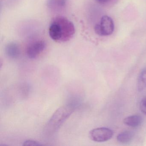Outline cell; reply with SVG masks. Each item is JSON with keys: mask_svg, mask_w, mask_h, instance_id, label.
Returning a JSON list of instances; mask_svg holds the SVG:
<instances>
[{"mask_svg": "<svg viewBox=\"0 0 146 146\" xmlns=\"http://www.w3.org/2000/svg\"><path fill=\"white\" fill-rule=\"evenodd\" d=\"M99 4H107L108 2H110L111 0H96Z\"/></svg>", "mask_w": 146, "mask_h": 146, "instance_id": "cell-13", "label": "cell"}, {"mask_svg": "<svg viewBox=\"0 0 146 146\" xmlns=\"http://www.w3.org/2000/svg\"><path fill=\"white\" fill-rule=\"evenodd\" d=\"M139 107L141 111L146 115V97L142 99L140 102Z\"/></svg>", "mask_w": 146, "mask_h": 146, "instance_id": "cell-12", "label": "cell"}, {"mask_svg": "<svg viewBox=\"0 0 146 146\" xmlns=\"http://www.w3.org/2000/svg\"><path fill=\"white\" fill-rule=\"evenodd\" d=\"M42 145H43V144L39 142L31 140H27L25 141L23 144V146H42Z\"/></svg>", "mask_w": 146, "mask_h": 146, "instance_id": "cell-11", "label": "cell"}, {"mask_svg": "<svg viewBox=\"0 0 146 146\" xmlns=\"http://www.w3.org/2000/svg\"><path fill=\"white\" fill-rule=\"evenodd\" d=\"M114 25L111 18L104 16L101 19L100 23L95 26V33L100 36H107L113 33Z\"/></svg>", "mask_w": 146, "mask_h": 146, "instance_id": "cell-3", "label": "cell"}, {"mask_svg": "<svg viewBox=\"0 0 146 146\" xmlns=\"http://www.w3.org/2000/svg\"><path fill=\"white\" fill-rule=\"evenodd\" d=\"M67 0H48L47 6L48 9L54 11H62L66 6Z\"/></svg>", "mask_w": 146, "mask_h": 146, "instance_id": "cell-7", "label": "cell"}, {"mask_svg": "<svg viewBox=\"0 0 146 146\" xmlns=\"http://www.w3.org/2000/svg\"><path fill=\"white\" fill-rule=\"evenodd\" d=\"M75 33V26L72 22L62 17L54 19L48 29L50 37L54 41L59 42L70 40Z\"/></svg>", "mask_w": 146, "mask_h": 146, "instance_id": "cell-1", "label": "cell"}, {"mask_svg": "<svg viewBox=\"0 0 146 146\" xmlns=\"http://www.w3.org/2000/svg\"><path fill=\"white\" fill-rule=\"evenodd\" d=\"M143 122V118L139 115H134L126 117L124 119L125 124L129 127H137L140 126Z\"/></svg>", "mask_w": 146, "mask_h": 146, "instance_id": "cell-8", "label": "cell"}, {"mask_svg": "<svg viewBox=\"0 0 146 146\" xmlns=\"http://www.w3.org/2000/svg\"><path fill=\"white\" fill-rule=\"evenodd\" d=\"M113 135V131L106 127L96 128L89 132L90 139L97 142H103L108 141L112 137Z\"/></svg>", "mask_w": 146, "mask_h": 146, "instance_id": "cell-4", "label": "cell"}, {"mask_svg": "<svg viewBox=\"0 0 146 146\" xmlns=\"http://www.w3.org/2000/svg\"><path fill=\"white\" fill-rule=\"evenodd\" d=\"M46 45L44 41H35L28 45L26 48V54L29 58L35 59L40 55L46 49Z\"/></svg>", "mask_w": 146, "mask_h": 146, "instance_id": "cell-5", "label": "cell"}, {"mask_svg": "<svg viewBox=\"0 0 146 146\" xmlns=\"http://www.w3.org/2000/svg\"><path fill=\"white\" fill-rule=\"evenodd\" d=\"M5 53L7 57L11 58H17L20 55V48L17 43L11 42L6 46Z\"/></svg>", "mask_w": 146, "mask_h": 146, "instance_id": "cell-6", "label": "cell"}, {"mask_svg": "<svg viewBox=\"0 0 146 146\" xmlns=\"http://www.w3.org/2000/svg\"><path fill=\"white\" fill-rule=\"evenodd\" d=\"M76 109V108L68 103L58 108L46 125L45 134L48 136L54 135Z\"/></svg>", "mask_w": 146, "mask_h": 146, "instance_id": "cell-2", "label": "cell"}, {"mask_svg": "<svg viewBox=\"0 0 146 146\" xmlns=\"http://www.w3.org/2000/svg\"><path fill=\"white\" fill-rule=\"evenodd\" d=\"M139 88L142 90L146 87V69L143 70L140 74L139 78Z\"/></svg>", "mask_w": 146, "mask_h": 146, "instance_id": "cell-10", "label": "cell"}, {"mask_svg": "<svg viewBox=\"0 0 146 146\" xmlns=\"http://www.w3.org/2000/svg\"><path fill=\"white\" fill-rule=\"evenodd\" d=\"M133 137V134L130 131L121 132L117 136L118 141L122 143H127L131 141Z\"/></svg>", "mask_w": 146, "mask_h": 146, "instance_id": "cell-9", "label": "cell"}]
</instances>
